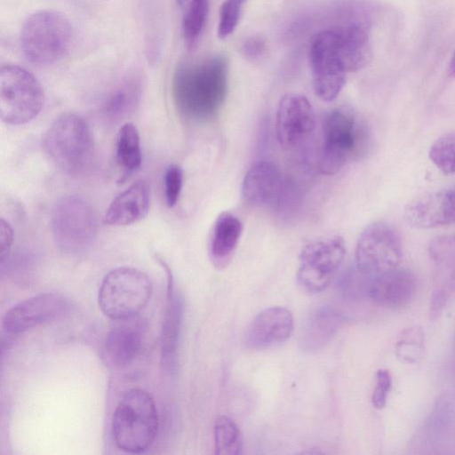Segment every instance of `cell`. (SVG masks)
<instances>
[{
    "mask_svg": "<svg viewBox=\"0 0 455 455\" xmlns=\"http://www.w3.org/2000/svg\"><path fill=\"white\" fill-rule=\"evenodd\" d=\"M172 97L179 114L204 123L220 109L228 90V61L222 55L180 64L172 79Z\"/></svg>",
    "mask_w": 455,
    "mask_h": 455,
    "instance_id": "obj_1",
    "label": "cell"
},
{
    "mask_svg": "<svg viewBox=\"0 0 455 455\" xmlns=\"http://www.w3.org/2000/svg\"><path fill=\"white\" fill-rule=\"evenodd\" d=\"M154 398L143 389L128 391L118 403L112 419L116 445L129 453H140L153 443L158 430Z\"/></svg>",
    "mask_w": 455,
    "mask_h": 455,
    "instance_id": "obj_2",
    "label": "cell"
},
{
    "mask_svg": "<svg viewBox=\"0 0 455 455\" xmlns=\"http://www.w3.org/2000/svg\"><path fill=\"white\" fill-rule=\"evenodd\" d=\"M43 148L51 162L62 172L78 174L88 167L93 155V138L86 121L72 113L54 120L44 135Z\"/></svg>",
    "mask_w": 455,
    "mask_h": 455,
    "instance_id": "obj_3",
    "label": "cell"
},
{
    "mask_svg": "<svg viewBox=\"0 0 455 455\" xmlns=\"http://www.w3.org/2000/svg\"><path fill=\"white\" fill-rule=\"evenodd\" d=\"M72 28L62 13L44 10L31 14L24 22L20 36L26 59L37 66H49L68 51Z\"/></svg>",
    "mask_w": 455,
    "mask_h": 455,
    "instance_id": "obj_4",
    "label": "cell"
},
{
    "mask_svg": "<svg viewBox=\"0 0 455 455\" xmlns=\"http://www.w3.org/2000/svg\"><path fill=\"white\" fill-rule=\"evenodd\" d=\"M152 291L147 274L134 267H120L103 278L98 303L102 313L113 320L132 319L147 306Z\"/></svg>",
    "mask_w": 455,
    "mask_h": 455,
    "instance_id": "obj_5",
    "label": "cell"
},
{
    "mask_svg": "<svg viewBox=\"0 0 455 455\" xmlns=\"http://www.w3.org/2000/svg\"><path fill=\"white\" fill-rule=\"evenodd\" d=\"M364 132L349 107L340 106L328 112L323 123L320 172L335 174L349 159L358 155L363 147Z\"/></svg>",
    "mask_w": 455,
    "mask_h": 455,
    "instance_id": "obj_6",
    "label": "cell"
},
{
    "mask_svg": "<svg viewBox=\"0 0 455 455\" xmlns=\"http://www.w3.org/2000/svg\"><path fill=\"white\" fill-rule=\"evenodd\" d=\"M97 228L95 212L82 197H62L52 210V234L56 246L64 253L84 252L92 244Z\"/></svg>",
    "mask_w": 455,
    "mask_h": 455,
    "instance_id": "obj_7",
    "label": "cell"
},
{
    "mask_svg": "<svg viewBox=\"0 0 455 455\" xmlns=\"http://www.w3.org/2000/svg\"><path fill=\"white\" fill-rule=\"evenodd\" d=\"M43 104V88L32 73L17 65L1 68L0 116L4 123H29L39 114Z\"/></svg>",
    "mask_w": 455,
    "mask_h": 455,
    "instance_id": "obj_8",
    "label": "cell"
},
{
    "mask_svg": "<svg viewBox=\"0 0 455 455\" xmlns=\"http://www.w3.org/2000/svg\"><path fill=\"white\" fill-rule=\"evenodd\" d=\"M346 255L342 237L330 235L306 244L299 256L297 279L310 293L324 291L334 279Z\"/></svg>",
    "mask_w": 455,
    "mask_h": 455,
    "instance_id": "obj_9",
    "label": "cell"
},
{
    "mask_svg": "<svg viewBox=\"0 0 455 455\" xmlns=\"http://www.w3.org/2000/svg\"><path fill=\"white\" fill-rule=\"evenodd\" d=\"M403 255L396 230L384 222L370 224L362 232L355 248L356 269L373 277L398 267Z\"/></svg>",
    "mask_w": 455,
    "mask_h": 455,
    "instance_id": "obj_10",
    "label": "cell"
},
{
    "mask_svg": "<svg viewBox=\"0 0 455 455\" xmlns=\"http://www.w3.org/2000/svg\"><path fill=\"white\" fill-rule=\"evenodd\" d=\"M337 42V28H330L315 34L308 47L313 88L324 101L333 100L345 84L346 72L339 60Z\"/></svg>",
    "mask_w": 455,
    "mask_h": 455,
    "instance_id": "obj_11",
    "label": "cell"
},
{
    "mask_svg": "<svg viewBox=\"0 0 455 455\" xmlns=\"http://www.w3.org/2000/svg\"><path fill=\"white\" fill-rule=\"evenodd\" d=\"M433 270L429 314L438 318L455 301V235L435 237L427 247Z\"/></svg>",
    "mask_w": 455,
    "mask_h": 455,
    "instance_id": "obj_12",
    "label": "cell"
},
{
    "mask_svg": "<svg viewBox=\"0 0 455 455\" xmlns=\"http://www.w3.org/2000/svg\"><path fill=\"white\" fill-rule=\"evenodd\" d=\"M315 126L314 109L305 96L290 93L281 99L276 111L275 133L283 148L291 149L305 142Z\"/></svg>",
    "mask_w": 455,
    "mask_h": 455,
    "instance_id": "obj_13",
    "label": "cell"
},
{
    "mask_svg": "<svg viewBox=\"0 0 455 455\" xmlns=\"http://www.w3.org/2000/svg\"><path fill=\"white\" fill-rule=\"evenodd\" d=\"M68 308L66 299L55 292H44L27 299L10 308L3 318V327L10 333L23 332L50 322Z\"/></svg>",
    "mask_w": 455,
    "mask_h": 455,
    "instance_id": "obj_14",
    "label": "cell"
},
{
    "mask_svg": "<svg viewBox=\"0 0 455 455\" xmlns=\"http://www.w3.org/2000/svg\"><path fill=\"white\" fill-rule=\"evenodd\" d=\"M291 312L283 307H270L259 312L250 323L245 346L253 350L273 347L285 342L293 331Z\"/></svg>",
    "mask_w": 455,
    "mask_h": 455,
    "instance_id": "obj_15",
    "label": "cell"
},
{
    "mask_svg": "<svg viewBox=\"0 0 455 455\" xmlns=\"http://www.w3.org/2000/svg\"><path fill=\"white\" fill-rule=\"evenodd\" d=\"M417 284V278L411 270L396 267L370 277L367 296L381 307L398 309L411 301Z\"/></svg>",
    "mask_w": 455,
    "mask_h": 455,
    "instance_id": "obj_16",
    "label": "cell"
},
{
    "mask_svg": "<svg viewBox=\"0 0 455 455\" xmlns=\"http://www.w3.org/2000/svg\"><path fill=\"white\" fill-rule=\"evenodd\" d=\"M408 222L419 228H434L455 222V189L427 195L409 206Z\"/></svg>",
    "mask_w": 455,
    "mask_h": 455,
    "instance_id": "obj_17",
    "label": "cell"
},
{
    "mask_svg": "<svg viewBox=\"0 0 455 455\" xmlns=\"http://www.w3.org/2000/svg\"><path fill=\"white\" fill-rule=\"evenodd\" d=\"M336 28L338 56L343 69L346 73L360 70L371 57L368 23L355 20Z\"/></svg>",
    "mask_w": 455,
    "mask_h": 455,
    "instance_id": "obj_18",
    "label": "cell"
},
{
    "mask_svg": "<svg viewBox=\"0 0 455 455\" xmlns=\"http://www.w3.org/2000/svg\"><path fill=\"white\" fill-rule=\"evenodd\" d=\"M283 191V178L279 169L269 162L254 164L245 174L242 184L244 200L253 205L276 204Z\"/></svg>",
    "mask_w": 455,
    "mask_h": 455,
    "instance_id": "obj_19",
    "label": "cell"
},
{
    "mask_svg": "<svg viewBox=\"0 0 455 455\" xmlns=\"http://www.w3.org/2000/svg\"><path fill=\"white\" fill-rule=\"evenodd\" d=\"M150 206V187L146 180L132 183L110 204L103 222L111 226H125L140 221Z\"/></svg>",
    "mask_w": 455,
    "mask_h": 455,
    "instance_id": "obj_20",
    "label": "cell"
},
{
    "mask_svg": "<svg viewBox=\"0 0 455 455\" xmlns=\"http://www.w3.org/2000/svg\"><path fill=\"white\" fill-rule=\"evenodd\" d=\"M343 322V315L331 307L325 306L315 310L301 334L302 349L315 352L323 347L337 333Z\"/></svg>",
    "mask_w": 455,
    "mask_h": 455,
    "instance_id": "obj_21",
    "label": "cell"
},
{
    "mask_svg": "<svg viewBox=\"0 0 455 455\" xmlns=\"http://www.w3.org/2000/svg\"><path fill=\"white\" fill-rule=\"evenodd\" d=\"M123 321L110 330L105 342L108 358L116 367L130 364L139 355L142 344L140 330Z\"/></svg>",
    "mask_w": 455,
    "mask_h": 455,
    "instance_id": "obj_22",
    "label": "cell"
},
{
    "mask_svg": "<svg viewBox=\"0 0 455 455\" xmlns=\"http://www.w3.org/2000/svg\"><path fill=\"white\" fill-rule=\"evenodd\" d=\"M141 79L131 76L116 87L103 100L100 112L108 121L117 122L130 116L141 96Z\"/></svg>",
    "mask_w": 455,
    "mask_h": 455,
    "instance_id": "obj_23",
    "label": "cell"
},
{
    "mask_svg": "<svg viewBox=\"0 0 455 455\" xmlns=\"http://www.w3.org/2000/svg\"><path fill=\"white\" fill-rule=\"evenodd\" d=\"M243 232V224L234 214L225 212L218 216L214 223L210 252L214 261L223 262L235 251Z\"/></svg>",
    "mask_w": 455,
    "mask_h": 455,
    "instance_id": "obj_24",
    "label": "cell"
},
{
    "mask_svg": "<svg viewBox=\"0 0 455 455\" xmlns=\"http://www.w3.org/2000/svg\"><path fill=\"white\" fill-rule=\"evenodd\" d=\"M116 145V163L122 168L124 180L140 168L142 160L139 131L132 123L121 126Z\"/></svg>",
    "mask_w": 455,
    "mask_h": 455,
    "instance_id": "obj_25",
    "label": "cell"
},
{
    "mask_svg": "<svg viewBox=\"0 0 455 455\" xmlns=\"http://www.w3.org/2000/svg\"><path fill=\"white\" fill-rule=\"evenodd\" d=\"M181 315L180 299L171 295L163 325L161 347L163 363L169 369L175 363Z\"/></svg>",
    "mask_w": 455,
    "mask_h": 455,
    "instance_id": "obj_26",
    "label": "cell"
},
{
    "mask_svg": "<svg viewBox=\"0 0 455 455\" xmlns=\"http://www.w3.org/2000/svg\"><path fill=\"white\" fill-rule=\"evenodd\" d=\"M180 7L181 18V31L183 38L188 46H192L199 38L204 28L208 11V0H176Z\"/></svg>",
    "mask_w": 455,
    "mask_h": 455,
    "instance_id": "obj_27",
    "label": "cell"
},
{
    "mask_svg": "<svg viewBox=\"0 0 455 455\" xmlns=\"http://www.w3.org/2000/svg\"><path fill=\"white\" fill-rule=\"evenodd\" d=\"M215 453L238 455L243 449V436L238 426L228 416H219L214 423Z\"/></svg>",
    "mask_w": 455,
    "mask_h": 455,
    "instance_id": "obj_28",
    "label": "cell"
},
{
    "mask_svg": "<svg viewBox=\"0 0 455 455\" xmlns=\"http://www.w3.org/2000/svg\"><path fill=\"white\" fill-rule=\"evenodd\" d=\"M424 353V332L419 326L409 327L400 334L395 355L403 362H418Z\"/></svg>",
    "mask_w": 455,
    "mask_h": 455,
    "instance_id": "obj_29",
    "label": "cell"
},
{
    "mask_svg": "<svg viewBox=\"0 0 455 455\" xmlns=\"http://www.w3.org/2000/svg\"><path fill=\"white\" fill-rule=\"evenodd\" d=\"M429 158L444 174L455 173V132L440 136L432 144Z\"/></svg>",
    "mask_w": 455,
    "mask_h": 455,
    "instance_id": "obj_30",
    "label": "cell"
},
{
    "mask_svg": "<svg viewBox=\"0 0 455 455\" xmlns=\"http://www.w3.org/2000/svg\"><path fill=\"white\" fill-rule=\"evenodd\" d=\"M246 0H225L220 9L218 36L224 39L233 33Z\"/></svg>",
    "mask_w": 455,
    "mask_h": 455,
    "instance_id": "obj_31",
    "label": "cell"
},
{
    "mask_svg": "<svg viewBox=\"0 0 455 455\" xmlns=\"http://www.w3.org/2000/svg\"><path fill=\"white\" fill-rule=\"evenodd\" d=\"M183 187V171L177 164H171L164 175V197L168 207L172 208L179 201Z\"/></svg>",
    "mask_w": 455,
    "mask_h": 455,
    "instance_id": "obj_32",
    "label": "cell"
},
{
    "mask_svg": "<svg viewBox=\"0 0 455 455\" xmlns=\"http://www.w3.org/2000/svg\"><path fill=\"white\" fill-rule=\"evenodd\" d=\"M391 386L390 372L384 369L379 370L376 373V383L371 395V403L374 408L380 410L385 407Z\"/></svg>",
    "mask_w": 455,
    "mask_h": 455,
    "instance_id": "obj_33",
    "label": "cell"
},
{
    "mask_svg": "<svg viewBox=\"0 0 455 455\" xmlns=\"http://www.w3.org/2000/svg\"><path fill=\"white\" fill-rule=\"evenodd\" d=\"M240 51L247 60H257L265 54L267 44L261 36H253L243 41Z\"/></svg>",
    "mask_w": 455,
    "mask_h": 455,
    "instance_id": "obj_34",
    "label": "cell"
},
{
    "mask_svg": "<svg viewBox=\"0 0 455 455\" xmlns=\"http://www.w3.org/2000/svg\"><path fill=\"white\" fill-rule=\"evenodd\" d=\"M13 242V232L11 225L3 218L0 220L1 265L7 260Z\"/></svg>",
    "mask_w": 455,
    "mask_h": 455,
    "instance_id": "obj_35",
    "label": "cell"
},
{
    "mask_svg": "<svg viewBox=\"0 0 455 455\" xmlns=\"http://www.w3.org/2000/svg\"><path fill=\"white\" fill-rule=\"evenodd\" d=\"M450 73L452 76H455V50L450 62Z\"/></svg>",
    "mask_w": 455,
    "mask_h": 455,
    "instance_id": "obj_36",
    "label": "cell"
}]
</instances>
